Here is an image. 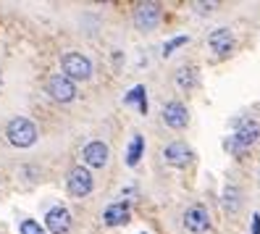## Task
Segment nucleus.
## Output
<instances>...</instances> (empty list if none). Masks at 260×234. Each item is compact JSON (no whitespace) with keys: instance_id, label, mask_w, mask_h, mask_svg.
<instances>
[{"instance_id":"obj_15","label":"nucleus","mask_w":260,"mask_h":234,"mask_svg":"<svg viewBox=\"0 0 260 234\" xmlns=\"http://www.w3.org/2000/svg\"><path fill=\"white\" fill-rule=\"evenodd\" d=\"M124 103H126V105H137V111L145 116V113H147V90H145V84L132 87L126 95H124Z\"/></svg>"},{"instance_id":"obj_3","label":"nucleus","mask_w":260,"mask_h":234,"mask_svg":"<svg viewBox=\"0 0 260 234\" xmlns=\"http://www.w3.org/2000/svg\"><path fill=\"white\" fill-rule=\"evenodd\" d=\"M60 71L63 76H69L71 82H87L92 76V61H89L84 53L69 50L60 55Z\"/></svg>"},{"instance_id":"obj_18","label":"nucleus","mask_w":260,"mask_h":234,"mask_svg":"<svg viewBox=\"0 0 260 234\" xmlns=\"http://www.w3.org/2000/svg\"><path fill=\"white\" fill-rule=\"evenodd\" d=\"M19 231L21 234H48V231H45V226L40 221H35V218H24V221L19 224Z\"/></svg>"},{"instance_id":"obj_7","label":"nucleus","mask_w":260,"mask_h":234,"mask_svg":"<svg viewBox=\"0 0 260 234\" xmlns=\"http://www.w3.org/2000/svg\"><path fill=\"white\" fill-rule=\"evenodd\" d=\"M163 161L171 168H187L194 161V150L184 142V139H174L163 148Z\"/></svg>"},{"instance_id":"obj_9","label":"nucleus","mask_w":260,"mask_h":234,"mask_svg":"<svg viewBox=\"0 0 260 234\" xmlns=\"http://www.w3.org/2000/svg\"><path fill=\"white\" fill-rule=\"evenodd\" d=\"M45 90L55 103H71L76 98V82H71L63 74H53L48 82H45Z\"/></svg>"},{"instance_id":"obj_10","label":"nucleus","mask_w":260,"mask_h":234,"mask_svg":"<svg viewBox=\"0 0 260 234\" xmlns=\"http://www.w3.org/2000/svg\"><path fill=\"white\" fill-rule=\"evenodd\" d=\"M163 124L168 129H174V132H181V129H187V124H189V111H187V105L181 103V100H168L163 105Z\"/></svg>"},{"instance_id":"obj_14","label":"nucleus","mask_w":260,"mask_h":234,"mask_svg":"<svg viewBox=\"0 0 260 234\" xmlns=\"http://www.w3.org/2000/svg\"><path fill=\"white\" fill-rule=\"evenodd\" d=\"M242 200H244L242 187H237L234 182H229V184L223 187V192H221V208H223L229 216H237L239 208H242Z\"/></svg>"},{"instance_id":"obj_16","label":"nucleus","mask_w":260,"mask_h":234,"mask_svg":"<svg viewBox=\"0 0 260 234\" xmlns=\"http://www.w3.org/2000/svg\"><path fill=\"white\" fill-rule=\"evenodd\" d=\"M142 155H145V137H142V134H134L132 142H129V148H126V166L134 168L137 163L142 161Z\"/></svg>"},{"instance_id":"obj_1","label":"nucleus","mask_w":260,"mask_h":234,"mask_svg":"<svg viewBox=\"0 0 260 234\" xmlns=\"http://www.w3.org/2000/svg\"><path fill=\"white\" fill-rule=\"evenodd\" d=\"M257 139H260V124L255 119H242L234 127V132L226 137L223 148L232 155H242V153H247Z\"/></svg>"},{"instance_id":"obj_22","label":"nucleus","mask_w":260,"mask_h":234,"mask_svg":"<svg viewBox=\"0 0 260 234\" xmlns=\"http://www.w3.org/2000/svg\"><path fill=\"white\" fill-rule=\"evenodd\" d=\"M0 84H3V74H0Z\"/></svg>"},{"instance_id":"obj_4","label":"nucleus","mask_w":260,"mask_h":234,"mask_svg":"<svg viewBox=\"0 0 260 234\" xmlns=\"http://www.w3.org/2000/svg\"><path fill=\"white\" fill-rule=\"evenodd\" d=\"M132 19L140 32H152L163 19V6L160 3H137L132 11Z\"/></svg>"},{"instance_id":"obj_19","label":"nucleus","mask_w":260,"mask_h":234,"mask_svg":"<svg viewBox=\"0 0 260 234\" xmlns=\"http://www.w3.org/2000/svg\"><path fill=\"white\" fill-rule=\"evenodd\" d=\"M187 42H189V37H187V35H181V37H171V40H168V42L163 45V55L168 58L174 50H179L181 45H187Z\"/></svg>"},{"instance_id":"obj_12","label":"nucleus","mask_w":260,"mask_h":234,"mask_svg":"<svg viewBox=\"0 0 260 234\" xmlns=\"http://www.w3.org/2000/svg\"><path fill=\"white\" fill-rule=\"evenodd\" d=\"M82 161L87 168H103L108 163V145L100 142V139H92V142H87L84 150H82Z\"/></svg>"},{"instance_id":"obj_2","label":"nucleus","mask_w":260,"mask_h":234,"mask_svg":"<svg viewBox=\"0 0 260 234\" xmlns=\"http://www.w3.org/2000/svg\"><path fill=\"white\" fill-rule=\"evenodd\" d=\"M6 137H8V142L13 148H32L37 142V124L35 121H29L24 116H16V119H11L8 121V127H6Z\"/></svg>"},{"instance_id":"obj_6","label":"nucleus","mask_w":260,"mask_h":234,"mask_svg":"<svg viewBox=\"0 0 260 234\" xmlns=\"http://www.w3.org/2000/svg\"><path fill=\"white\" fill-rule=\"evenodd\" d=\"M208 48H210V53L216 58H229L234 53V48H237V37H234V32L229 26H218V29H213V32L208 35Z\"/></svg>"},{"instance_id":"obj_24","label":"nucleus","mask_w":260,"mask_h":234,"mask_svg":"<svg viewBox=\"0 0 260 234\" xmlns=\"http://www.w3.org/2000/svg\"><path fill=\"white\" fill-rule=\"evenodd\" d=\"M140 234H147V231H140Z\"/></svg>"},{"instance_id":"obj_13","label":"nucleus","mask_w":260,"mask_h":234,"mask_svg":"<svg viewBox=\"0 0 260 234\" xmlns=\"http://www.w3.org/2000/svg\"><path fill=\"white\" fill-rule=\"evenodd\" d=\"M129 218H132V202L129 200L111 202V206L103 211V221L108 224V226H124Z\"/></svg>"},{"instance_id":"obj_20","label":"nucleus","mask_w":260,"mask_h":234,"mask_svg":"<svg viewBox=\"0 0 260 234\" xmlns=\"http://www.w3.org/2000/svg\"><path fill=\"white\" fill-rule=\"evenodd\" d=\"M192 8H194V13H200V16H208L210 11H216V3H194Z\"/></svg>"},{"instance_id":"obj_8","label":"nucleus","mask_w":260,"mask_h":234,"mask_svg":"<svg viewBox=\"0 0 260 234\" xmlns=\"http://www.w3.org/2000/svg\"><path fill=\"white\" fill-rule=\"evenodd\" d=\"M184 229L189 231V234H205L210 226H213V221H210V213H208V208L203 206V202H194V206H189L187 211H184Z\"/></svg>"},{"instance_id":"obj_23","label":"nucleus","mask_w":260,"mask_h":234,"mask_svg":"<svg viewBox=\"0 0 260 234\" xmlns=\"http://www.w3.org/2000/svg\"><path fill=\"white\" fill-rule=\"evenodd\" d=\"M257 177H260V168H257Z\"/></svg>"},{"instance_id":"obj_21","label":"nucleus","mask_w":260,"mask_h":234,"mask_svg":"<svg viewBox=\"0 0 260 234\" xmlns=\"http://www.w3.org/2000/svg\"><path fill=\"white\" fill-rule=\"evenodd\" d=\"M252 234H260V213H252Z\"/></svg>"},{"instance_id":"obj_17","label":"nucleus","mask_w":260,"mask_h":234,"mask_svg":"<svg viewBox=\"0 0 260 234\" xmlns=\"http://www.w3.org/2000/svg\"><path fill=\"white\" fill-rule=\"evenodd\" d=\"M197 82H200V76H197V69L194 66H181L176 71V84L181 90H194Z\"/></svg>"},{"instance_id":"obj_5","label":"nucleus","mask_w":260,"mask_h":234,"mask_svg":"<svg viewBox=\"0 0 260 234\" xmlns=\"http://www.w3.org/2000/svg\"><path fill=\"white\" fill-rule=\"evenodd\" d=\"M66 190L71 197H87L89 192L95 190V179H92V171L87 166H74L66 177Z\"/></svg>"},{"instance_id":"obj_11","label":"nucleus","mask_w":260,"mask_h":234,"mask_svg":"<svg viewBox=\"0 0 260 234\" xmlns=\"http://www.w3.org/2000/svg\"><path fill=\"white\" fill-rule=\"evenodd\" d=\"M71 211L63 208V206H55L45 213V231L50 234H69L71 231Z\"/></svg>"}]
</instances>
